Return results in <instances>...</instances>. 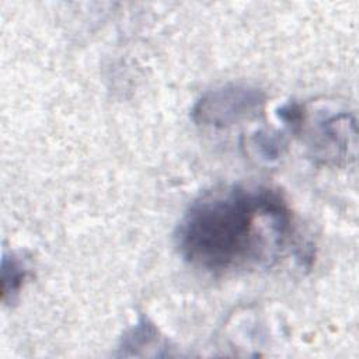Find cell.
I'll return each mask as SVG.
<instances>
[{
	"instance_id": "cell-5",
	"label": "cell",
	"mask_w": 359,
	"mask_h": 359,
	"mask_svg": "<svg viewBox=\"0 0 359 359\" xmlns=\"http://www.w3.org/2000/svg\"><path fill=\"white\" fill-rule=\"evenodd\" d=\"M279 118L292 128L293 132H297L302 125H303V119H304V112L302 109V107L296 102H289L286 105H283L279 112H278Z\"/></svg>"
},
{
	"instance_id": "cell-4",
	"label": "cell",
	"mask_w": 359,
	"mask_h": 359,
	"mask_svg": "<svg viewBox=\"0 0 359 359\" xmlns=\"http://www.w3.org/2000/svg\"><path fill=\"white\" fill-rule=\"evenodd\" d=\"M254 144L265 158H278L285 146L283 139L271 132H258L254 136Z\"/></svg>"
},
{
	"instance_id": "cell-2",
	"label": "cell",
	"mask_w": 359,
	"mask_h": 359,
	"mask_svg": "<svg viewBox=\"0 0 359 359\" xmlns=\"http://www.w3.org/2000/svg\"><path fill=\"white\" fill-rule=\"evenodd\" d=\"M265 105V94L250 86L230 84L201 97L192 108V119L209 128H229L257 116Z\"/></svg>"
},
{
	"instance_id": "cell-3",
	"label": "cell",
	"mask_w": 359,
	"mask_h": 359,
	"mask_svg": "<svg viewBox=\"0 0 359 359\" xmlns=\"http://www.w3.org/2000/svg\"><path fill=\"white\" fill-rule=\"evenodd\" d=\"M1 273H3V300L6 302L7 297L11 299V302L18 294L21 286L24 285L27 269L24 264L11 255V258L6 257L3 258L1 264Z\"/></svg>"
},
{
	"instance_id": "cell-1",
	"label": "cell",
	"mask_w": 359,
	"mask_h": 359,
	"mask_svg": "<svg viewBox=\"0 0 359 359\" xmlns=\"http://www.w3.org/2000/svg\"><path fill=\"white\" fill-rule=\"evenodd\" d=\"M292 234V210L276 189L237 184L196 198L177 226L175 245L194 268L222 275L275 265Z\"/></svg>"
}]
</instances>
